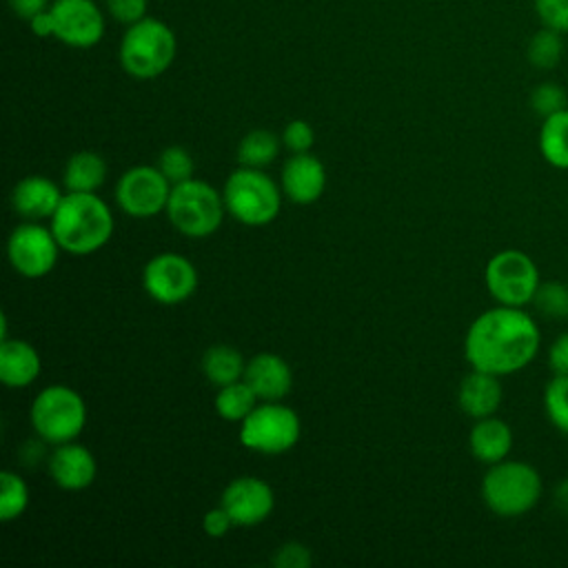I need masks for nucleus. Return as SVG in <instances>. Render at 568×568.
Masks as SVG:
<instances>
[{
  "label": "nucleus",
  "instance_id": "obj_30",
  "mask_svg": "<svg viewBox=\"0 0 568 568\" xmlns=\"http://www.w3.org/2000/svg\"><path fill=\"white\" fill-rule=\"evenodd\" d=\"M530 304L546 320H552V322L566 320L568 317V284L557 282V280L541 282Z\"/></svg>",
  "mask_w": 568,
  "mask_h": 568
},
{
  "label": "nucleus",
  "instance_id": "obj_35",
  "mask_svg": "<svg viewBox=\"0 0 568 568\" xmlns=\"http://www.w3.org/2000/svg\"><path fill=\"white\" fill-rule=\"evenodd\" d=\"M271 564L275 568H308L313 564V555L304 544L286 541L275 548Z\"/></svg>",
  "mask_w": 568,
  "mask_h": 568
},
{
  "label": "nucleus",
  "instance_id": "obj_26",
  "mask_svg": "<svg viewBox=\"0 0 568 568\" xmlns=\"http://www.w3.org/2000/svg\"><path fill=\"white\" fill-rule=\"evenodd\" d=\"M260 404L255 390L244 382H231L215 393V410L226 422H242Z\"/></svg>",
  "mask_w": 568,
  "mask_h": 568
},
{
  "label": "nucleus",
  "instance_id": "obj_32",
  "mask_svg": "<svg viewBox=\"0 0 568 568\" xmlns=\"http://www.w3.org/2000/svg\"><path fill=\"white\" fill-rule=\"evenodd\" d=\"M530 109L544 120L561 109L568 106V95L564 91L561 84L557 82H539L532 91H530Z\"/></svg>",
  "mask_w": 568,
  "mask_h": 568
},
{
  "label": "nucleus",
  "instance_id": "obj_7",
  "mask_svg": "<svg viewBox=\"0 0 568 568\" xmlns=\"http://www.w3.org/2000/svg\"><path fill=\"white\" fill-rule=\"evenodd\" d=\"M29 419L40 442H73L84 430L87 404L75 388L67 384H51L33 397Z\"/></svg>",
  "mask_w": 568,
  "mask_h": 568
},
{
  "label": "nucleus",
  "instance_id": "obj_14",
  "mask_svg": "<svg viewBox=\"0 0 568 568\" xmlns=\"http://www.w3.org/2000/svg\"><path fill=\"white\" fill-rule=\"evenodd\" d=\"M220 506L231 515L235 526H257L273 513L275 495L264 479L242 475L226 484Z\"/></svg>",
  "mask_w": 568,
  "mask_h": 568
},
{
  "label": "nucleus",
  "instance_id": "obj_22",
  "mask_svg": "<svg viewBox=\"0 0 568 568\" xmlns=\"http://www.w3.org/2000/svg\"><path fill=\"white\" fill-rule=\"evenodd\" d=\"M106 162L95 151H78L73 153L62 171V182L67 191L78 193H95L106 180Z\"/></svg>",
  "mask_w": 568,
  "mask_h": 568
},
{
  "label": "nucleus",
  "instance_id": "obj_1",
  "mask_svg": "<svg viewBox=\"0 0 568 568\" xmlns=\"http://www.w3.org/2000/svg\"><path fill=\"white\" fill-rule=\"evenodd\" d=\"M539 346L537 320L521 306L504 304L479 313L464 337V355L470 368L499 377L526 368L537 357Z\"/></svg>",
  "mask_w": 568,
  "mask_h": 568
},
{
  "label": "nucleus",
  "instance_id": "obj_20",
  "mask_svg": "<svg viewBox=\"0 0 568 568\" xmlns=\"http://www.w3.org/2000/svg\"><path fill=\"white\" fill-rule=\"evenodd\" d=\"M468 448L477 462L486 466L497 464L513 450V430L504 419L495 415L475 419V426L468 433Z\"/></svg>",
  "mask_w": 568,
  "mask_h": 568
},
{
  "label": "nucleus",
  "instance_id": "obj_13",
  "mask_svg": "<svg viewBox=\"0 0 568 568\" xmlns=\"http://www.w3.org/2000/svg\"><path fill=\"white\" fill-rule=\"evenodd\" d=\"M53 38L73 49H91L104 36V13L93 0H53Z\"/></svg>",
  "mask_w": 568,
  "mask_h": 568
},
{
  "label": "nucleus",
  "instance_id": "obj_21",
  "mask_svg": "<svg viewBox=\"0 0 568 568\" xmlns=\"http://www.w3.org/2000/svg\"><path fill=\"white\" fill-rule=\"evenodd\" d=\"M42 362L38 351L24 339H2L0 344V382L9 388H24L40 375Z\"/></svg>",
  "mask_w": 568,
  "mask_h": 568
},
{
  "label": "nucleus",
  "instance_id": "obj_25",
  "mask_svg": "<svg viewBox=\"0 0 568 568\" xmlns=\"http://www.w3.org/2000/svg\"><path fill=\"white\" fill-rule=\"evenodd\" d=\"M280 146L282 138H277L273 131L253 129L237 144V162L240 166L264 169L277 160Z\"/></svg>",
  "mask_w": 568,
  "mask_h": 568
},
{
  "label": "nucleus",
  "instance_id": "obj_38",
  "mask_svg": "<svg viewBox=\"0 0 568 568\" xmlns=\"http://www.w3.org/2000/svg\"><path fill=\"white\" fill-rule=\"evenodd\" d=\"M231 526H235V524H233L231 515H229L222 506L211 508V510H206V513H204L202 528H204V532H206L209 537L220 539V537H224V535L231 530Z\"/></svg>",
  "mask_w": 568,
  "mask_h": 568
},
{
  "label": "nucleus",
  "instance_id": "obj_3",
  "mask_svg": "<svg viewBox=\"0 0 568 568\" xmlns=\"http://www.w3.org/2000/svg\"><path fill=\"white\" fill-rule=\"evenodd\" d=\"M544 495L539 470L521 459H501L490 464L481 477V499L486 508L504 519L530 513Z\"/></svg>",
  "mask_w": 568,
  "mask_h": 568
},
{
  "label": "nucleus",
  "instance_id": "obj_12",
  "mask_svg": "<svg viewBox=\"0 0 568 568\" xmlns=\"http://www.w3.org/2000/svg\"><path fill=\"white\" fill-rule=\"evenodd\" d=\"M142 286L158 304L175 306L195 293L197 268L180 253H158L142 268Z\"/></svg>",
  "mask_w": 568,
  "mask_h": 568
},
{
  "label": "nucleus",
  "instance_id": "obj_27",
  "mask_svg": "<svg viewBox=\"0 0 568 568\" xmlns=\"http://www.w3.org/2000/svg\"><path fill=\"white\" fill-rule=\"evenodd\" d=\"M564 33L541 27L532 33L526 47V58L528 62L539 69V71H550L561 62L564 55Z\"/></svg>",
  "mask_w": 568,
  "mask_h": 568
},
{
  "label": "nucleus",
  "instance_id": "obj_23",
  "mask_svg": "<svg viewBox=\"0 0 568 568\" xmlns=\"http://www.w3.org/2000/svg\"><path fill=\"white\" fill-rule=\"evenodd\" d=\"M537 144L550 166L568 171V106L541 120Z\"/></svg>",
  "mask_w": 568,
  "mask_h": 568
},
{
  "label": "nucleus",
  "instance_id": "obj_16",
  "mask_svg": "<svg viewBox=\"0 0 568 568\" xmlns=\"http://www.w3.org/2000/svg\"><path fill=\"white\" fill-rule=\"evenodd\" d=\"M49 475L62 490H84L93 484L98 464L93 453L73 442L55 444L53 453L49 455Z\"/></svg>",
  "mask_w": 568,
  "mask_h": 568
},
{
  "label": "nucleus",
  "instance_id": "obj_34",
  "mask_svg": "<svg viewBox=\"0 0 568 568\" xmlns=\"http://www.w3.org/2000/svg\"><path fill=\"white\" fill-rule=\"evenodd\" d=\"M282 144L291 153H308L315 144V131L306 120H291L282 131Z\"/></svg>",
  "mask_w": 568,
  "mask_h": 568
},
{
  "label": "nucleus",
  "instance_id": "obj_2",
  "mask_svg": "<svg viewBox=\"0 0 568 568\" xmlns=\"http://www.w3.org/2000/svg\"><path fill=\"white\" fill-rule=\"evenodd\" d=\"M49 220L60 248L71 255L100 251L115 229L109 204L95 193L67 191Z\"/></svg>",
  "mask_w": 568,
  "mask_h": 568
},
{
  "label": "nucleus",
  "instance_id": "obj_39",
  "mask_svg": "<svg viewBox=\"0 0 568 568\" xmlns=\"http://www.w3.org/2000/svg\"><path fill=\"white\" fill-rule=\"evenodd\" d=\"M11 11L22 18V20H31L33 16H38L40 11H47L51 7V0H7Z\"/></svg>",
  "mask_w": 568,
  "mask_h": 568
},
{
  "label": "nucleus",
  "instance_id": "obj_5",
  "mask_svg": "<svg viewBox=\"0 0 568 568\" xmlns=\"http://www.w3.org/2000/svg\"><path fill=\"white\" fill-rule=\"evenodd\" d=\"M226 213L246 226L271 224L282 206V186L262 169H235L222 189Z\"/></svg>",
  "mask_w": 568,
  "mask_h": 568
},
{
  "label": "nucleus",
  "instance_id": "obj_31",
  "mask_svg": "<svg viewBox=\"0 0 568 568\" xmlns=\"http://www.w3.org/2000/svg\"><path fill=\"white\" fill-rule=\"evenodd\" d=\"M158 169L164 173V178L171 182V184H180V182H186L193 178L195 173V160L193 155L184 149V146H178V144H171L166 146L160 158H158Z\"/></svg>",
  "mask_w": 568,
  "mask_h": 568
},
{
  "label": "nucleus",
  "instance_id": "obj_6",
  "mask_svg": "<svg viewBox=\"0 0 568 568\" xmlns=\"http://www.w3.org/2000/svg\"><path fill=\"white\" fill-rule=\"evenodd\" d=\"M224 213V195L209 182L191 178L186 182L173 184L166 204V217L178 233L193 240L209 237L222 226Z\"/></svg>",
  "mask_w": 568,
  "mask_h": 568
},
{
  "label": "nucleus",
  "instance_id": "obj_28",
  "mask_svg": "<svg viewBox=\"0 0 568 568\" xmlns=\"http://www.w3.org/2000/svg\"><path fill=\"white\" fill-rule=\"evenodd\" d=\"M29 506V488L24 479L13 470L0 473V519L13 521Z\"/></svg>",
  "mask_w": 568,
  "mask_h": 568
},
{
  "label": "nucleus",
  "instance_id": "obj_37",
  "mask_svg": "<svg viewBox=\"0 0 568 568\" xmlns=\"http://www.w3.org/2000/svg\"><path fill=\"white\" fill-rule=\"evenodd\" d=\"M546 362H548V368L552 375H568V331L559 333L550 342Z\"/></svg>",
  "mask_w": 568,
  "mask_h": 568
},
{
  "label": "nucleus",
  "instance_id": "obj_24",
  "mask_svg": "<svg viewBox=\"0 0 568 568\" xmlns=\"http://www.w3.org/2000/svg\"><path fill=\"white\" fill-rule=\"evenodd\" d=\"M244 368H246V362H244L242 353L229 344L209 346L202 355V373L217 388L242 379Z\"/></svg>",
  "mask_w": 568,
  "mask_h": 568
},
{
  "label": "nucleus",
  "instance_id": "obj_40",
  "mask_svg": "<svg viewBox=\"0 0 568 568\" xmlns=\"http://www.w3.org/2000/svg\"><path fill=\"white\" fill-rule=\"evenodd\" d=\"M29 29L33 36L38 38H51L53 36V16H51V7L47 11H40L38 16H33L29 20Z\"/></svg>",
  "mask_w": 568,
  "mask_h": 568
},
{
  "label": "nucleus",
  "instance_id": "obj_19",
  "mask_svg": "<svg viewBox=\"0 0 568 568\" xmlns=\"http://www.w3.org/2000/svg\"><path fill=\"white\" fill-rule=\"evenodd\" d=\"M501 399H504V390H501L499 375L473 368L459 382V388H457L459 408L473 419L495 415L497 408L501 406Z\"/></svg>",
  "mask_w": 568,
  "mask_h": 568
},
{
  "label": "nucleus",
  "instance_id": "obj_4",
  "mask_svg": "<svg viewBox=\"0 0 568 568\" xmlns=\"http://www.w3.org/2000/svg\"><path fill=\"white\" fill-rule=\"evenodd\" d=\"M175 55L178 38L173 29L149 16L126 27L118 49L122 69L135 80H153L162 75L173 64Z\"/></svg>",
  "mask_w": 568,
  "mask_h": 568
},
{
  "label": "nucleus",
  "instance_id": "obj_33",
  "mask_svg": "<svg viewBox=\"0 0 568 568\" xmlns=\"http://www.w3.org/2000/svg\"><path fill=\"white\" fill-rule=\"evenodd\" d=\"M532 9L541 27L568 33V0H532Z\"/></svg>",
  "mask_w": 568,
  "mask_h": 568
},
{
  "label": "nucleus",
  "instance_id": "obj_9",
  "mask_svg": "<svg viewBox=\"0 0 568 568\" xmlns=\"http://www.w3.org/2000/svg\"><path fill=\"white\" fill-rule=\"evenodd\" d=\"M484 282L497 304L524 308L532 302L541 284V275L530 255L519 248H504L488 260Z\"/></svg>",
  "mask_w": 568,
  "mask_h": 568
},
{
  "label": "nucleus",
  "instance_id": "obj_8",
  "mask_svg": "<svg viewBox=\"0 0 568 568\" xmlns=\"http://www.w3.org/2000/svg\"><path fill=\"white\" fill-rule=\"evenodd\" d=\"M300 415L280 402H260L240 422L242 446L262 455H282L291 450L300 442Z\"/></svg>",
  "mask_w": 568,
  "mask_h": 568
},
{
  "label": "nucleus",
  "instance_id": "obj_18",
  "mask_svg": "<svg viewBox=\"0 0 568 568\" xmlns=\"http://www.w3.org/2000/svg\"><path fill=\"white\" fill-rule=\"evenodd\" d=\"M62 200L60 186L47 175H27L11 191V206L24 220L51 217Z\"/></svg>",
  "mask_w": 568,
  "mask_h": 568
},
{
  "label": "nucleus",
  "instance_id": "obj_15",
  "mask_svg": "<svg viewBox=\"0 0 568 568\" xmlns=\"http://www.w3.org/2000/svg\"><path fill=\"white\" fill-rule=\"evenodd\" d=\"M280 186L293 204H313L326 189V169L311 153H293L282 166Z\"/></svg>",
  "mask_w": 568,
  "mask_h": 568
},
{
  "label": "nucleus",
  "instance_id": "obj_41",
  "mask_svg": "<svg viewBox=\"0 0 568 568\" xmlns=\"http://www.w3.org/2000/svg\"><path fill=\"white\" fill-rule=\"evenodd\" d=\"M555 504H557L559 510L568 513V477L557 484V488H555Z\"/></svg>",
  "mask_w": 568,
  "mask_h": 568
},
{
  "label": "nucleus",
  "instance_id": "obj_10",
  "mask_svg": "<svg viewBox=\"0 0 568 568\" xmlns=\"http://www.w3.org/2000/svg\"><path fill=\"white\" fill-rule=\"evenodd\" d=\"M173 184L155 166L140 164L124 171L115 184V202L129 215L138 220L155 217L166 211Z\"/></svg>",
  "mask_w": 568,
  "mask_h": 568
},
{
  "label": "nucleus",
  "instance_id": "obj_17",
  "mask_svg": "<svg viewBox=\"0 0 568 568\" xmlns=\"http://www.w3.org/2000/svg\"><path fill=\"white\" fill-rule=\"evenodd\" d=\"M257 395L260 402H280L293 388V373L284 357L275 353H257L246 362L242 377Z\"/></svg>",
  "mask_w": 568,
  "mask_h": 568
},
{
  "label": "nucleus",
  "instance_id": "obj_29",
  "mask_svg": "<svg viewBox=\"0 0 568 568\" xmlns=\"http://www.w3.org/2000/svg\"><path fill=\"white\" fill-rule=\"evenodd\" d=\"M544 410L561 435H568V375H552L544 388Z\"/></svg>",
  "mask_w": 568,
  "mask_h": 568
},
{
  "label": "nucleus",
  "instance_id": "obj_36",
  "mask_svg": "<svg viewBox=\"0 0 568 568\" xmlns=\"http://www.w3.org/2000/svg\"><path fill=\"white\" fill-rule=\"evenodd\" d=\"M106 11L122 24H133L146 16V0H104Z\"/></svg>",
  "mask_w": 568,
  "mask_h": 568
},
{
  "label": "nucleus",
  "instance_id": "obj_11",
  "mask_svg": "<svg viewBox=\"0 0 568 568\" xmlns=\"http://www.w3.org/2000/svg\"><path fill=\"white\" fill-rule=\"evenodd\" d=\"M60 244L51 231V226H42L36 220H27L18 224L7 240V257L13 271L22 277H44L53 271L60 253Z\"/></svg>",
  "mask_w": 568,
  "mask_h": 568
}]
</instances>
